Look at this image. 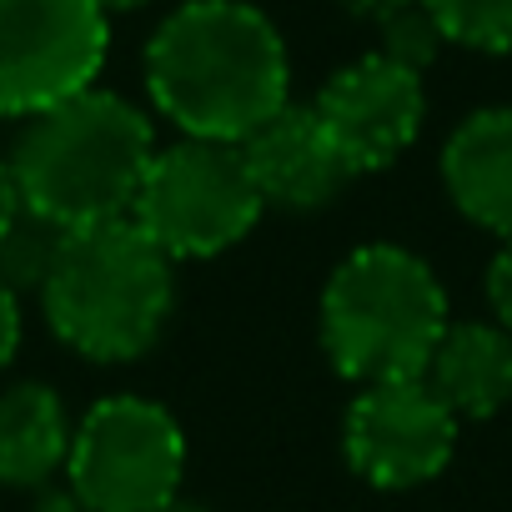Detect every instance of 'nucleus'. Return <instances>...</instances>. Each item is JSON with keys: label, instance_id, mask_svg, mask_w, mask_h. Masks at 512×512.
<instances>
[{"label": "nucleus", "instance_id": "nucleus-14", "mask_svg": "<svg viewBox=\"0 0 512 512\" xmlns=\"http://www.w3.org/2000/svg\"><path fill=\"white\" fill-rule=\"evenodd\" d=\"M447 46L507 56L512 51V0H422Z\"/></svg>", "mask_w": 512, "mask_h": 512}, {"label": "nucleus", "instance_id": "nucleus-5", "mask_svg": "<svg viewBox=\"0 0 512 512\" xmlns=\"http://www.w3.org/2000/svg\"><path fill=\"white\" fill-rule=\"evenodd\" d=\"M262 211L267 201L236 141L181 136L151 156L131 221L171 262H201V256H221L226 246H236L262 221Z\"/></svg>", "mask_w": 512, "mask_h": 512}, {"label": "nucleus", "instance_id": "nucleus-13", "mask_svg": "<svg viewBox=\"0 0 512 512\" xmlns=\"http://www.w3.org/2000/svg\"><path fill=\"white\" fill-rule=\"evenodd\" d=\"M71 417L56 387L21 382L0 392V482L6 487H46L66 472L71 457Z\"/></svg>", "mask_w": 512, "mask_h": 512}, {"label": "nucleus", "instance_id": "nucleus-15", "mask_svg": "<svg viewBox=\"0 0 512 512\" xmlns=\"http://www.w3.org/2000/svg\"><path fill=\"white\" fill-rule=\"evenodd\" d=\"M377 51L387 56V61H397V66H407V71H427L437 56H442V31H437V21L422 11V0H417V6H407V11H397L392 21H382L377 26Z\"/></svg>", "mask_w": 512, "mask_h": 512}, {"label": "nucleus", "instance_id": "nucleus-16", "mask_svg": "<svg viewBox=\"0 0 512 512\" xmlns=\"http://www.w3.org/2000/svg\"><path fill=\"white\" fill-rule=\"evenodd\" d=\"M487 307H492V322L512 332V236L497 241L487 262Z\"/></svg>", "mask_w": 512, "mask_h": 512}, {"label": "nucleus", "instance_id": "nucleus-11", "mask_svg": "<svg viewBox=\"0 0 512 512\" xmlns=\"http://www.w3.org/2000/svg\"><path fill=\"white\" fill-rule=\"evenodd\" d=\"M442 186L472 226L497 241L512 236V106H482L452 126L442 146Z\"/></svg>", "mask_w": 512, "mask_h": 512}, {"label": "nucleus", "instance_id": "nucleus-4", "mask_svg": "<svg viewBox=\"0 0 512 512\" xmlns=\"http://www.w3.org/2000/svg\"><path fill=\"white\" fill-rule=\"evenodd\" d=\"M447 322L437 272L392 241L357 246L322 287V347L357 387L422 377Z\"/></svg>", "mask_w": 512, "mask_h": 512}, {"label": "nucleus", "instance_id": "nucleus-19", "mask_svg": "<svg viewBox=\"0 0 512 512\" xmlns=\"http://www.w3.org/2000/svg\"><path fill=\"white\" fill-rule=\"evenodd\" d=\"M407 6H417V0H342V11H347L352 21H367V26H382V21H392L397 11H407Z\"/></svg>", "mask_w": 512, "mask_h": 512}, {"label": "nucleus", "instance_id": "nucleus-12", "mask_svg": "<svg viewBox=\"0 0 512 512\" xmlns=\"http://www.w3.org/2000/svg\"><path fill=\"white\" fill-rule=\"evenodd\" d=\"M422 382L457 422H487L512 402V332L497 322H447Z\"/></svg>", "mask_w": 512, "mask_h": 512}, {"label": "nucleus", "instance_id": "nucleus-9", "mask_svg": "<svg viewBox=\"0 0 512 512\" xmlns=\"http://www.w3.org/2000/svg\"><path fill=\"white\" fill-rule=\"evenodd\" d=\"M312 111L327 126V136L337 141L352 176H362V171H382L402 151H412V141L422 136V121H427V86L417 71L372 51V56L347 61L317 91Z\"/></svg>", "mask_w": 512, "mask_h": 512}, {"label": "nucleus", "instance_id": "nucleus-17", "mask_svg": "<svg viewBox=\"0 0 512 512\" xmlns=\"http://www.w3.org/2000/svg\"><path fill=\"white\" fill-rule=\"evenodd\" d=\"M16 347H21V292L0 277V372L11 367Z\"/></svg>", "mask_w": 512, "mask_h": 512}, {"label": "nucleus", "instance_id": "nucleus-3", "mask_svg": "<svg viewBox=\"0 0 512 512\" xmlns=\"http://www.w3.org/2000/svg\"><path fill=\"white\" fill-rule=\"evenodd\" d=\"M176 262L131 221L61 231L41 282L51 332L86 362H136L171 317Z\"/></svg>", "mask_w": 512, "mask_h": 512}, {"label": "nucleus", "instance_id": "nucleus-7", "mask_svg": "<svg viewBox=\"0 0 512 512\" xmlns=\"http://www.w3.org/2000/svg\"><path fill=\"white\" fill-rule=\"evenodd\" d=\"M111 16L96 0H0V121H31L96 86Z\"/></svg>", "mask_w": 512, "mask_h": 512}, {"label": "nucleus", "instance_id": "nucleus-6", "mask_svg": "<svg viewBox=\"0 0 512 512\" xmlns=\"http://www.w3.org/2000/svg\"><path fill=\"white\" fill-rule=\"evenodd\" d=\"M186 437L151 397H101L71 432L66 482L81 512H156L181 492Z\"/></svg>", "mask_w": 512, "mask_h": 512}, {"label": "nucleus", "instance_id": "nucleus-20", "mask_svg": "<svg viewBox=\"0 0 512 512\" xmlns=\"http://www.w3.org/2000/svg\"><path fill=\"white\" fill-rule=\"evenodd\" d=\"M156 512H211V507H206V502H191V497H181V492H176V497H171V502H161Z\"/></svg>", "mask_w": 512, "mask_h": 512}, {"label": "nucleus", "instance_id": "nucleus-18", "mask_svg": "<svg viewBox=\"0 0 512 512\" xmlns=\"http://www.w3.org/2000/svg\"><path fill=\"white\" fill-rule=\"evenodd\" d=\"M21 216H26V206H21L16 176H11V166H6V161H0V246H6V236L21 226Z\"/></svg>", "mask_w": 512, "mask_h": 512}, {"label": "nucleus", "instance_id": "nucleus-10", "mask_svg": "<svg viewBox=\"0 0 512 512\" xmlns=\"http://www.w3.org/2000/svg\"><path fill=\"white\" fill-rule=\"evenodd\" d=\"M241 156H246V171H251L256 191H262L267 211L272 206L317 211L352 181V166L342 161V151L327 136V126L317 121V111L292 106V101L241 141Z\"/></svg>", "mask_w": 512, "mask_h": 512}, {"label": "nucleus", "instance_id": "nucleus-21", "mask_svg": "<svg viewBox=\"0 0 512 512\" xmlns=\"http://www.w3.org/2000/svg\"><path fill=\"white\" fill-rule=\"evenodd\" d=\"M96 6H101L106 16H126V11H141L146 0H96Z\"/></svg>", "mask_w": 512, "mask_h": 512}, {"label": "nucleus", "instance_id": "nucleus-1", "mask_svg": "<svg viewBox=\"0 0 512 512\" xmlns=\"http://www.w3.org/2000/svg\"><path fill=\"white\" fill-rule=\"evenodd\" d=\"M146 91L181 136L241 146L292 101V56L267 11L186 0L146 46Z\"/></svg>", "mask_w": 512, "mask_h": 512}, {"label": "nucleus", "instance_id": "nucleus-2", "mask_svg": "<svg viewBox=\"0 0 512 512\" xmlns=\"http://www.w3.org/2000/svg\"><path fill=\"white\" fill-rule=\"evenodd\" d=\"M151 156L156 131L146 111L91 86L31 116L6 166L26 216L46 221L51 231H86L131 216Z\"/></svg>", "mask_w": 512, "mask_h": 512}, {"label": "nucleus", "instance_id": "nucleus-8", "mask_svg": "<svg viewBox=\"0 0 512 512\" xmlns=\"http://www.w3.org/2000/svg\"><path fill=\"white\" fill-rule=\"evenodd\" d=\"M457 432L462 422L422 377L372 382L347 407L342 452L362 482L382 492H407V487L432 482L452 462Z\"/></svg>", "mask_w": 512, "mask_h": 512}]
</instances>
